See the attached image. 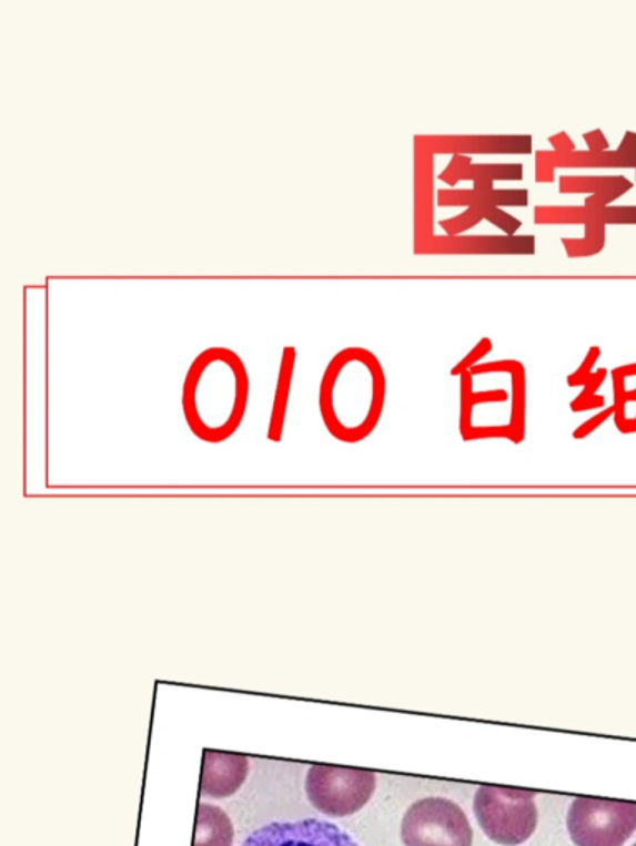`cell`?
Segmentation results:
<instances>
[{"mask_svg": "<svg viewBox=\"0 0 636 846\" xmlns=\"http://www.w3.org/2000/svg\"><path fill=\"white\" fill-rule=\"evenodd\" d=\"M248 369L228 347L203 350L184 377V420L191 434L204 444H222L241 427L248 412Z\"/></svg>", "mask_w": 636, "mask_h": 846, "instance_id": "obj_1", "label": "cell"}, {"mask_svg": "<svg viewBox=\"0 0 636 846\" xmlns=\"http://www.w3.org/2000/svg\"><path fill=\"white\" fill-rule=\"evenodd\" d=\"M386 380L375 354L346 347L333 356L320 383V416L326 430L343 444L365 440L385 407Z\"/></svg>", "mask_w": 636, "mask_h": 846, "instance_id": "obj_2", "label": "cell"}, {"mask_svg": "<svg viewBox=\"0 0 636 846\" xmlns=\"http://www.w3.org/2000/svg\"><path fill=\"white\" fill-rule=\"evenodd\" d=\"M535 794L509 787L477 788L474 814L487 838L503 846L523 845L537 828L538 812Z\"/></svg>", "mask_w": 636, "mask_h": 846, "instance_id": "obj_3", "label": "cell"}, {"mask_svg": "<svg viewBox=\"0 0 636 846\" xmlns=\"http://www.w3.org/2000/svg\"><path fill=\"white\" fill-rule=\"evenodd\" d=\"M567 828L577 846H624L636 830V804L575 798L568 811Z\"/></svg>", "mask_w": 636, "mask_h": 846, "instance_id": "obj_4", "label": "cell"}, {"mask_svg": "<svg viewBox=\"0 0 636 846\" xmlns=\"http://www.w3.org/2000/svg\"><path fill=\"white\" fill-rule=\"evenodd\" d=\"M373 772L312 765L305 781L309 801L329 817H349L362 811L375 794Z\"/></svg>", "mask_w": 636, "mask_h": 846, "instance_id": "obj_5", "label": "cell"}, {"mask_svg": "<svg viewBox=\"0 0 636 846\" xmlns=\"http://www.w3.org/2000/svg\"><path fill=\"white\" fill-rule=\"evenodd\" d=\"M402 838L405 846H473V828L460 805L427 797L406 811Z\"/></svg>", "mask_w": 636, "mask_h": 846, "instance_id": "obj_6", "label": "cell"}, {"mask_svg": "<svg viewBox=\"0 0 636 846\" xmlns=\"http://www.w3.org/2000/svg\"><path fill=\"white\" fill-rule=\"evenodd\" d=\"M241 846H359L342 828L330 822L307 818L274 822L259 828Z\"/></svg>", "mask_w": 636, "mask_h": 846, "instance_id": "obj_7", "label": "cell"}, {"mask_svg": "<svg viewBox=\"0 0 636 846\" xmlns=\"http://www.w3.org/2000/svg\"><path fill=\"white\" fill-rule=\"evenodd\" d=\"M416 254L447 255H534V235H474V237H433L415 247Z\"/></svg>", "mask_w": 636, "mask_h": 846, "instance_id": "obj_8", "label": "cell"}, {"mask_svg": "<svg viewBox=\"0 0 636 846\" xmlns=\"http://www.w3.org/2000/svg\"><path fill=\"white\" fill-rule=\"evenodd\" d=\"M433 154H529L532 136H416Z\"/></svg>", "mask_w": 636, "mask_h": 846, "instance_id": "obj_9", "label": "cell"}, {"mask_svg": "<svg viewBox=\"0 0 636 846\" xmlns=\"http://www.w3.org/2000/svg\"><path fill=\"white\" fill-rule=\"evenodd\" d=\"M557 167H608V170L636 171V153L627 154L620 151H574V153H555V151H538L535 154V181L554 182V171Z\"/></svg>", "mask_w": 636, "mask_h": 846, "instance_id": "obj_10", "label": "cell"}, {"mask_svg": "<svg viewBox=\"0 0 636 846\" xmlns=\"http://www.w3.org/2000/svg\"><path fill=\"white\" fill-rule=\"evenodd\" d=\"M248 774V757L206 751L203 777H201V795L208 798L231 797L242 787Z\"/></svg>", "mask_w": 636, "mask_h": 846, "instance_id": "obj_11", "label": "cell"}, {"mask_svg": "<svg viewBox=\"0 0 636 846\" xmlns=\"http://www.w3.org/2000/svg\"><path fill=\"white\" fill-rule=\"evenodd\" d=\"M433 156L423 144L415 141V247L434 237Z\"/></svg>", "mask_w": 636, "mask_h": 846, "instance_id": "obj_12", "label": "cell"}, {"mask_svg": "<svg viewBox=\"0 0 636 846\" xmlns=\"http://www.w3.org/2000/svg\"><path fill=\"white\" fill-rule=\"evenodd\" d=\"M535 224H632L636 225V205L622 207H552L537 205L534 212Z\"/></svg>", "mask_w": 636, "mask_h": 846, "instance_id": "obj_13", "label": "cell"}, {"mask_svg": "<svg viewBox=\"0 0 636 846\" xmlns=\"http://www.w3.org/2000/svg\"><path fill=\"white\" fill-rule=\"evenodd\" d=\"M634 188V182L625 175H598V177H577L562 175V194H590L585 201L587 207H608L612 202L620 198Z\"/></svg>", "mask_w": 636, "mask_h": 846, "instance_id": "obj_14", "label": "cell"}, {"mask_svg": "<svg viewBox=\"0 0 636 846\" xmlns=\"http://www.w3.org/2000/svg\"><path fill=\"white\" fill-rule=\"evenodd\" d=\"M529 204V191L526 188H516V191H496V188H489V191H443L437 192V205L446 207V205H516V207H524Z\"/></svg>", "mask_w": 636, "mask_h": 846, "instance_id": "obj_15", "label": "cell"}, {"mask_svg": "<svg viewBox=\"0 0 636 846\" xmlns=\"http://www.w3.org/2000/svg\"><path fill=\"white\" fill-rule=\"evenodd\" d=\"M483 221L491 222L496 227L503 228L506 235L516 234L521 225H523L519 218L513 217V215L507 214V212L496 207V205H473L463 215H457V217L450 218V221H441L440 225L447 232L450 237H456L461 232L467 231V228Z\"/></svg>", "mask_w": 636, "mask_h": 846, "instance_id": "obj_16", "label": "cell"}, {"mask_svg": "<svg viewBox=\"0 0 636 846\" xmlns=\"http://www.w3.org/2000/svg\"><path fill=\"white\" fill-rule=\"evenodd\" d=\"M234 827L224 811L201 804L196 814V834L193 846H232Z\"/></svg>", "mask_w": 636, "mask_h": 846, "instance_id": "obj_17", "label": "cell"}, {"mask_svg": "<svg viewBox=\"0 0 636 846\" xmlns=\"http://www.w3.org/2000/svg\"><path fill=\"white\" fill-rule=\"evenodd\" d=\"M295 349L285 347L279 370L277 389H275L274 406H272L271 424L267 437L271 441H281L284 434L285 414H287L289 396H291L292 376H294Z\"/></svg>", "mask_w": 636, "mask_h": 846, "instance_id": "obj_18", "label": "cell"}, {"mask_svg": "<svg viewBox=\"0 0 636 846\" xmlns=\"http://www.w3.org/2000/svg\"><path fill=\"white\" fill-rule=\"evenodd\" d=\"M524 175L523 164H470L457 172L447 185H456L460 181H474L476 191L494 188L496 181H521Z\"/></svg>", "mask_w": 636, "mask_h": 846, "instance_id": "obj_19", "label": "cell"}, {"mask_svg": "<svg viewBox=\"0 0 636 846\" xmlns=\"http://www.w3.org/2000/svg\"><path fill=\"white\" fill-rule=\"evenodd\" d=\"M605 225L588 224L585 225V237L581 241L575 238H562L565 252L571 258H578V256H592L600 254L605 247Z\"/></svg>", "mask_w": 636, "mask_h": 846, "instance_id": "obj_20", "label": "cell"}, {"mask_svg": "<svg viewBox=\"0 0 636 846\" xmlns=\"http://www.w3.org/2000/svg\"><path fill=\"white\" fill-rule=\"evenodd\" d=\"M605 377H607V369H598L597 373L592 374L590 379L585 383L584 393H582V396H578L577 399L574 400V404H572V410H574V412L604 406V397L595 396V390L602 386Z\"/></svg>", "mask_w": 636, "mask_h": 846, "instance_id": "obj_21", "label": "cell"}, {"mask_svg": "<svg viewBox=\"0 0 636 846\" xmlns=\"http://www.w3.org/2000/svg\"><path fill=\"white\" fill-rule=\"evenodd\" d=\"M491 349H493V340L489 338L481 339L479 343L476 344V347H474V349L471 350V353L467 354V356L464 357V359L461 360V363L457 364L453 370H451V374H453V376H463V374L467 373L471 367H474V364H476L481 357H484L487 353H491Z\"/></svg>", "mask_w": 636, "mask_h": 846, "instance_id": "obj_22", "label": "cell"}, {"mask_svg": "<svg viewBox=\"0 0 636 846\" xmlns=\"http://www.w3.org/2000/svg\"><path fill=\"white\" fill-rule=\"evenodd\" d=\"M598 357H600V347H592L590 350H588L587 357H585L584 364H582L581 369L577 370V373L572 374L571 377H568V386L575 387V386H585V383H587L588 379L592 377V369H594L595 363H597Z\"/></svg>", "mask_w": 636, "mask_h": 846, "instance_id": "obj_23", "label": "cell"}, {"mask_svg": "<svg viewBox=\"0 0 636 846\" xmlns=\"http://www.w3.org/2000/svg\"><path fill=\"white\" fill-rule=\"evenodd\" d=\"M584 140L585 143H587L588 151H592V153H605V151H608V147H610V143H608L607 136H605L604 131L602 130L585 133Z\"/></svg>", "mask_w": 636, "mask_h": 846, "instance_id": "obj_24", "label": "cell"}, {"mask_svg": "<svg viewBox=\"0 0 636 846\" xmlns=\"http://www.w3.org/2000/svg\"><path fill=\"white\" fill-rule=\"evenodd\" d=\"M615 409L614 407H610V409L604 410V412L598 414L597 417H594V419L588 420V422H585L582 425V427L577 428V431H575L574 437L575 438H585L588 434H592V431L597 430L598 427H600L602 424L605 422V420L608 419V417L614 416Z\"/></svg>", "mask_w": 636, "mask_h": 846, "instance_id": "obj_25", "label": "cell"}, {"mask_svg": "<svg viewBox=\"0 0 636 846\" xmlns=\"http://www.w3.org/2000/svg\"><path fill=\"white\" fill-rule=\"evenodd\" d=\"M548 143L554 146L555 153H574L575 144L574 141L571 140V136H568L567 133H558L555 134V136L548 137Z\"/></svg>", "mask_w": 636, "mask_h": 846, "instance_id": "obj_26", "label": "cell"}, {"mask_svg": "<svg viewBox=\"0 0 636 846\" xmlns=\"http://www.w3.org/2000/svg\"><path fill=\"white\" fill-rule=\"evenodd\" d=\"M618 151H620V153L627 154L636 153V133H634V131H627V133H625L624 140H622Z\"/></svg>", "mask_w": 636, "mask_h": 846, "instance_id": "obj_27", "label": "cell"}, {"mask_svg": "<svg viewBox=\"0 0 636 846\" xmlns=\"http://www.w3.org/2000/svg\"><path fill=\"white\" fill-rule=\"evenodd\" d=\"M634 846H636V844Z\"/></svg>", "mask_w": 636, "mask_h": 846, "instance_id": "obj_28", "label": "cell"}]
</instances>
